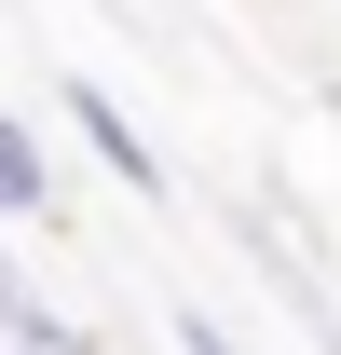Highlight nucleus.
Wrapping results in <instances>:
<instances>
[{"label":"nucleus","instance_id":"1","mask_svg":"<svg viewBox=\"0 0 341 355\" xmlns=\"http://www.w3.org/2000/svg\"><path fill=\"white\" fill-rule=\"evenodd\" d=\"M69 123H82V150H96L110 178H123V191H164V164H150V137L123 123V96H110V83H82V69H69Z\"/></svg>","mask_w":341,"mask_h":355},{"label":"nucleus","instance_id":"2","mask_svg":"<svg viewBox=\"0 0 341 355\" xmlns=\"http://www.w3.org/2000/svg\"><path fill=\"white\" fill-rule=\"evenodd\" d=\"M0 342H14V355H96L55 301H28V273H14V260H0Z\"/></svg>","mask_w":341,"mask_h":355},{"label":"nucleus","instance_id":"3","mask_svg":"<svg viewBox=\"0 0 341 355\" xmlns=\"http://www.w3.org/2000/svg\"><path fill=\"white\" fill-rule=\"evenodd\" d=\"M42 205H55V164H42V137L0 110V219H42Z\"/></svg>","mask_w":341,"mask_h":355},{"label":"nucleus","instance_id":"4","mask_svg":"<svg viewBox=\"0 0 341 355\" xmlns=\"http://www.w3.org/2000/svg\"><path fill=\"white\" fill-rule=\"evenodd\" d=\"M177 342H191V355H246L232 328H218V314H177Z\"/></svg>","mask_w":341,"mask_h":355}]
</instances>
